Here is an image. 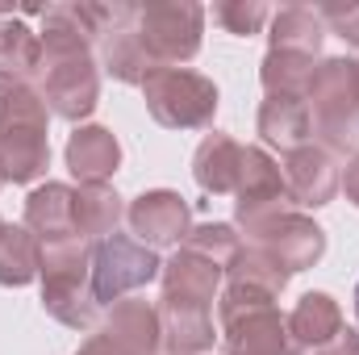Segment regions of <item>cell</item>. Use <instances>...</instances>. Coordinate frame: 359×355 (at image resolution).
Instances as JSON below:
<instances>
[{"mask_svg":"<svg viewBox=\"0 0 359 355\" xmlns=\"http://www.w3.org/2000/svg\"><path fill=\"white\" fill-rule=\"evenodd\" d=\"M284 188L297 205H326L334 192H339V172L334 163L326 159V151H313V147H301L288 155V168H284Z\"/></svg>","mask_w":359,"mask_h":355,"instance_id":"cell-12","label":"cell"},{"mask_svg":"<svg viewBox=\"0 0 359 355\" xmlns=\"http://www.w3.org/2000/svg\"><path fill=\"white\" fill-rule=\"evenodd\" d=\"M355 318H359V284H355Z\"/></svg>","mask_w":359,"mask_h":355,"instance_id":"cell-25","label":"cell"},{"mask_svg":"<svg viewBox=\"0 0 359 355\" xmlns=\"http://www.w3.org/2000/svg\"><path fill=\"white\" fill-rule=\"evenodd\" d=\"M222 335H226V355H301L276 305H255L222 318Z\"/></svg>","mask_w":359,"mask_h":355,"instance_id":"cell-9","label":"cell"},{"mask_svg":"<svg viewBox=\"0 0 359 355\" xmlns=\"http://www.w3.org/2000/svg\"><path fill=\"white\" fill-rule=\"evenodd\" d=\"M147 109L159 126L168 130H201L213 121L217 113V88L196 76V72H184V67H159L147 76Z\"/></svg>","mask_w":359,"mask_h":355,"instance_id":"cell-4","label":"cell"},{"mask_svg":"<svg viewBox=\"0 0 359 355\" xmlns=\"http://www.w3.org/2000/svg\"><path fill=\"white\" fill-rule=\"evenodd\" d=\"M0 226H4V222H0Z\"/></svg>","mask_w":359,"mask_h":355,"instance_id":"cell-27","label":"cell"},{"mask_svg":"<svg viewBox=\"0 0 359 355\" xmlns=\"http://www.w3.org/2000/svg\"><path fill=\"white\" fill-rule=\"evenodd\" d=\"M159 347H163L159 314L147 301H121L109 314L104 330L80 355H159Z\"/></svg>","mask_w":359,"mask_h":355,"instance_id":"cell-8","label":"cell"},{"mask_svg":"<svg viewBox=\"0 0 359 355\" xmlns=\"http://www.w3.org/2000/svg\"><path fill=\"white\" fill-rule=\"evenodd\" d=\"M42 272V243L25 226H0V284H29Z\"/></svg>","mask_w":359,"mask_h":355,"instance_id":"cell-17","label":"cell"},{"mask_svg":"<svg viewBox=\"0 0 359 355\" xmlns=\"http://www.w3.org/2000/svg\"><path fill=\"white\" fill-rule=\"evenodd\" d=\"M126 217H130L138 243H147V247H168V243L188 239V205L176 192H142Z\"/></svg>","mask_w":359,"mask_h":355,"instance_id":"cell-11","label":"cell"},{"mask_svg":"<svg viewBox=\"0 0 359 355\" xmlns=\"http://www.w3.org/2000/svg\"><path fill=\"white\" fill-rule=\"evenodd\" d=\"M309 121L326 151L359 155V63L330 59L313 72Z\"/></svg>","mask_w":359,"mask_h":355,"instance_id":"cell-2","label":"cell"},{"mask_svg":"<svg viewBox=\"0 0 359 355\" xmlns=\"http://www.w3.org/2000/svg\"><path fill=\"white\" fill-rule=\"evenodd\" d=\"M251 247L259 255H268L280 272H301V267L318 264L322 251H326V234L309 222V217H297V213H276L268 222L251 226Z\"/></svg>","mask_w":359,"mask_h":355,"instance_id":"cell-7","label":"cell"},{"mask_svg":"<svg viewBox=\"0 0 359 355\" xmlns=\"http://www.w3.org/2000/svg\"><path fill=\"white\" fill-rule=\"evenodd\" d=\"M322 46V17L305 4H292L276 17V29H271V51H284V55H301V59H313Z\"/></svg>","mask_w":359,"mask_h":355,"instance_id":"cell-18","label":"cell"},{"mask_svg":"<svg viewBox=\"0 0 359 355\" xmlns=\"http://www.w3.org/2000/svg\"><path fill=\"white\" fill-rule=\"evenodd\" d=\"M42 305L63 326L88 330L96 322V293H92V247L88 243H59L42 247Z\"/></svg>","mask_w":359,"mask_h":355,"instance_id":"cell-3","label":"cell"},{"mask_svg":"<svg viewBox=\"0 0 359 355\" xmlns=\"http://www.w3.org/2000/svg\"><path fill=\"white\" fill-rule=\"evenodd\" d=\"M76 201H80V188H67V184H46V188H38V192L25 201V230H34L42 247L80 243Z\"/></svg>","mask_w":359,"mask_h":355,"instance_id":"cell-10","label":"cell"},{"mask_svg":"<svg viewBox=\"0 0 359 355\" xmlns=\"http://www.w3.org/2000/svg\"><path fill=\"white\" fill-rule=\"evenodd\" d=\"M0 184H4V172H0Z\"/></svg>","mask_w":359,"mask_h":355,"instance_id":"cell-26","label":"cell"},{"mask_svg":"<svg viewBox=\"0 0 359 355\" xmlns=\"http://www.w3.org/2000/svg\"><path fill=\"white\" fill-rule=\"evenodd\" d=\"M247 172V147L230 142L226 134H209L196 151V184L205 192H238Z\"/></svg>","mask_w":359,"mask_h":355,"instance_id":"cell-15","label":"cell"},{"mask_svg":"<svg viewBox=\"0 0 359 355\" xmlns=\"http://www.w3.org/2000/svg\"><path fill=\"white\" fill-rule=\"evenodd\" d=\"M50 159L46 147V105L34 88L21 80L0 76V172L4 180H25L42 176Z\"/></svg>","mask_w":359,"mask_h":355,"instance_id":"cell-1","label":"cell"},{"mask_svg":"<svg viewBox=\"0 0 359 355\" xmlns=\"http://www.w3.org/2000/svg\"><path fill=\"white\" fill-rule=\"evenodd\" d=\"M259 134L280 151H301L313 138V121H309V105L301 96H268L259 109Z\"/></svg>","mask_w":359,"mask_h":355,"instance_id":"cell-14","label":"cell"},{"mask_svg":"<svg viewBox=\"0 0 359 355\" xmlns=\"http://www.w3.org/2000/svg\"><path fill=\"white\" fill-rule=\"evenodd\" d=\"M213 17H217L226 29H234V34H255V29L264 25L268 8H264V4H217Z\"/></svg>","mask_w":359,"mask_h":355,"instance_id":"cell-21","label":"cell"},{"mask_svg":"<svg viewBox=\"0 0 359 355\" xmlns=\"http://www.w3.org/2000/svg\"><path fill=\"white\" fill-rule=\"evenodd\" d=\"M34 67H42V38L25 25H0V76L17 80L29 76Z\"/></svg>","mask_w":359,"mask_h":355,"instance_id":"cell-20","label":"cell"},{"mask_svg":"<svg viewBox=\"0 0 359 355\" xmlns=\"http://www.w3.org/2000/svg\"><path fill=\"white\" fill-rule=\"evenodd\" d=\"M159 255L126 234H109L92 247V293L96 301H121L126 293L151 284L159 276Z\"/></svg>","mask_w":359,"mask_h":355,"instance_id":"cell-6","label":"cell"},{"mask_svg":"<svg viewBox=\"0 0 359 355\" xmlns=\"http://www.w3.org/2000/svg\"><path fill=\"white\" fill-rule=\"evenodd\" d=\"M288 330H292L297 347H318V351H322L330 339H339V330H343V309H339L326 293H305L301 305H297L292 318H288Z\"/></svg>","mask_w":359,"mask_h":355,"instance_id":"cell-16","label":"cell"},{"mask_svg":"<svg viewBox=\"0 0 359 355\" xmlns=\"http://www.w3.org/2000/svg\"><path fill=\"white\" fill-rule=\"evenodd\" d=\"M121 217V196L104 184H84L80 188V201H76V226H80V243L88 239H109L113 226Z\"/></svg>","mask_w":359,"mask_h":355,"instance_id":"cell-19","label":"cell"},{"mask_svg":"<svg viewBox=\"0 0 359 355\" xmlns=\"http://www.w3.org/2000/svg\"><path fill=\"white\" fill-rule=\"evenodd\" d=\"M343 188H347V196H351V201L359 205V159L351 163V168H347V176H343Z\"/></svg>","mask_w":359,"mask_h":355,"instance_id":"cell-24","label":"cell"},{"mask_svg":"<svg viewBox=\"0 0 359 355\" xmlns=\"http://www.w3.org/2000/svg\"><path fill=\"white\" fill-rule=\"evenodd\" d=\"M134 34L147 51V59L159 67H172L196 55L201 46V25H205V13L196 4H147V8H134Z\"/></svg>","mask_w":359,"mask_h":355,"instance_id":"cell-5","label":"cell"},{"mask_svg":"<svg viewBox=\"0 0 359 355\" xmlns=\"http://www.w3.org/2000/svg\"><path fill=\"white\" fill-rule=\"evenodd\" d=\"M318 355H359V335L343 326V330H339V339H330Z\"/></svg>","mask_w":359,"mask_h":355,"instance_id":"cell-23","label":"cell"},{"mask_svg":"<svg viewBox=\"0 0 359 355\" xmlns=\"http://www.w3.org/2000/svg\"><path fill=\"white\" fill-rule=\"evenodd\" d=\"M121 163V147L109 130L88 126V130H76L72 142H67V168L80 184H104V180L117 172Z\"/></svg>","mask_w":359,"mask_h":355,"instance_id":"cell-13","label":"cell"},{"mask_svg":"<svg viewBox=\"0 0 359 355\" xmlns=\"http://www.w3.org/2000/svg\"><path fill=\"white\" fill-rule=\"evenodd\" d=\"M322 21H330L339 29V38L355 42L359 46V4H347V8H322Z\"/></svg>","mask_w":359,"mask_h":355,"instance_id":"cell-22","label":"cell"}]
</instances>
